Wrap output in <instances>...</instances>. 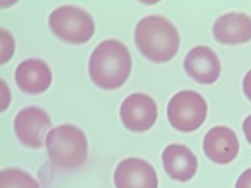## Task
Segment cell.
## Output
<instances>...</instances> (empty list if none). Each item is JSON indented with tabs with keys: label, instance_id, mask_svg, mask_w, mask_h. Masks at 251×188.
<instances>
[{
	"label": "cell",
	"instance_id": "1",
	"mask_svg": "<svg viewBox=\"0 0 251 188\" xmlns=\"http://www.w3.org/2000/svg\"><path fill=\"white\" fill-rule=\"evenodd\" d=\"M131 69L129 49L117 39L102 41L90 55L89 73L94 83L100 88H119L127 80Z\"/></svg>",
	"mask_w": 251,
	"mask_h": 188
},
{
	"label": "cell",
	"instance_id": "2",
	"mask_svg": "<svg viewBox=\"0 0 251 188\" xmlns=\"http://www.w3.org/2000/svg\"><path fill=\"white\" fill-rule=\"evenodd\" d=\"M136 45L150 61H171L180 47V35L174 24L163 16H146L137 22L134 31Z\"/></svg>",
	"mask_w": 251,
	"mask_h": 188
},
{
	"label": "cell",
	"instance_id": "3",
	"mask_svg": "<svg viewBox=\"0 0 251 188\" xmlns=\"http://www.w3.org/2000/svg\"><path fill=\"white\" fill-rule=\"evenodd\" d=\"M46 147L52 163L66 170L82 166L88 156V142L85 133L72 124L51 129L46 138Z\"/></svg>",
	"mask_w": 251,
	"mask_h": 188
},
{
	"label": "cell",
	"instance_id": "4",
	"mask_svg": "<svg viewBox=\"0 0 251 188\" xmlns=\"http://www.w3.org/2000/svg\"><path fill=\"white\" fill-rule=\"evenodd\" d=\"M49 25L60 39L75 44L89 41L95 31L91 15L73 5H64L54 9L49 16Z\"/></svg>",
	"mask_w": 251,
	"mask_h": 188
},
{
	"label": "cell",
	"instance_id": "5",
	"mask_svg": "<svg viewBox=\"0 0 251 188\" xmlns=\"http://www.w3.org/2000/svg\"><path fill=\"white\" fill-rule=\"evenodd\" d=\"M207 109V104L201 94L193 90H182L169 101L167 117L176 130L189 133L202 125Z\"/></svg>",
	"mask_w": 251,
	"mask_h": 188
},
{
	"label": "cell",
	"instance_id": "6",
	"mask_svg": "<svg viewBox=\"0 0 251 188\" xmlns=\"http://www.w3.org/2000/svg\"><path fill=\"white\" fill-rule=\"evenodd\" d=\"M14 125L16 135L23 144L39 148L44 146L46 133L52 126V121L44 110L30 106L18 112Z\"/></svg>",
	"mask_w": 251,
	"mask_h": 188
},
{
	"label": "cell",
	"instance_id": "7",
	"mask_svg": "<svg viewBox=\"0 0 251 188\" xmlns=\"http://www.w3.org/2000/svg\"><path fill=\"white\" fill-rule=\"evenodd\" d=\"M120 117L129 130L138 133L147 131L152 127L158 117L156 103L148 94H130L122 103Z\"/></svg>",
	"mask_w": 251,
	"mask_h": 188
},
{
	"label": "cell",
	"instance_id": "8",
	"mask_svg": "<svg viewBox=\"0 0 251 188\" xmlns=\"http://www.w3.org/2000/svg\"><path fill=\"white\" fill-rule=\"evenodd\" d=\"M114 183L116 188H158L159 180L155 168L147 161L128 158L118 164Z\"/></svg>",
	"mask_w": 251,
	"mask_h": 188
},
{
	"label": "cell",
	"instance_id": "9",
	"mask_svg": "<svg viewBox=\"0 0 251 188\" xmlns=\"http://www.w3.org/2000/svg\"><path fill=\"white\" fill-rule=\"evenodd\" d=\"M187 74L202 84H212L219 78L222 65L218 55L206 46H197L188 51L184 60Z\"/></svg>",
	"mask_w": 251,
	"mask_h": 188
},
{
	"label": "cell",
	"instance_id": "10",
	"mask_svg": "<svg viewBox=\"0 0 251 188\" xmlns=\"http://www.w3.org/2000/svg\"><path fill=\"white\" fill-rule=\"evenodd\" d=\"M203 151L212 162L220 164H228L239 153L237 136L227 126L212 128L204 137Z\"/></svg>",
	"mask_w": 251,
	"mask_h": 188
},
{
	"label": "cell",
	"instance_id": "11",
	"mask_svg": "<svg viewBox=\"0 0 251 188\" xmlns=\"http://www.w3.org/2000/svg\"><path fill=\"white\" fill-rule=\"evenodd\" d=\"M163 168L171 179L187 182L196 175L198 160L194 153L184 144L172 143L162 154Z\"/></svg>",
	"mask_w": 251,
	"mask_h": 188
},
{
	"label": "cell",
	"instance_id": "12",
	"mask_svg": "<svg viewBox=\"0 0 251 188\" xmlns=\"http://www.w3.org/2000/svg\"><path fill=\"white\" fill-rule=\"evenodd\" d=\"M15 80L24 92L40 94L50 86L52 71L49 65L41 59H26L17 67Z\"/></svg>",
	"mask_w": 251,
	"mask_h": 188
},
{
	"label": "cell",
	"instance_id": "13",
	"mask_svg": "<svg viewBox=\"0 0 251 188\" xmlns=\"http://www.w3.org/2000/svg\"><path fill=\"white\" fill-rule=\"evenodd\" d=\"M213 34L216 40L223 44L247 43L251 39V17L237 12L224 14L214 22Z\"/></svg>",
	"mask_w": 251,
	"mask_h": 188
},
{
	"label": "cell",
	"instance_id": "14",
	"mask_svg": "<svg viewBox=\"0 0 251 188\" xmlns=\"http://www.w3.org/2000/svg\"><path fill=\"white\" fill-rule=\"evenodd\" d=\"M37 180L25 171L9 168L0 172V188H39Z\"/></svg>",
	"mask_w": 251,
	"mask_h": 188
},
{
	"label": "cell",
	"instance_id": "15",
	"mask_svg": "<svg viewBox=\"0 0 251 188\" xmlns=\"http://www.w3.org/2000/svg\"><path fill=\"white\" fill-rule=\"evenodd\" d=\"M235 188H251V168L244 171L239 176Z\"/></svg>",
	"mask_w": 251,
	"mask_h": 188
},
{
	"label": "cell",
	"instance_id": "16",
	"mask_svg": "<svg viewBox=\"0 0 251 188\" xmlns=\"http://www.w3.org/2000/svg\"><path fill=\"white\" fill-rule=\"evenodd\" d=\"M243 88L246 96L250 100H251V69L243 78Z\"/></svg>",
	"mask_w": 251,
	"mask_h": 188
},
{
	"label": "cell",
	"instance_id": "17",
	"mask_svg": "<svg viewBox=\"0 0 251 188\" xmlns=\"http://www.w3.org/2000/svg\"><path fill=\"white\" fill-rule=\"evenodd\" d=\"M243 129L245 133L247 141L251 144V115L247 116L243 121Z\"/></svg>",
	"mask_w": 251,
	"mask_h": 188
}]
</instances>
